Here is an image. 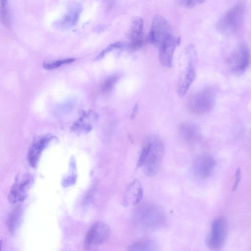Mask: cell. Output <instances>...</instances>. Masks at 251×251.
<instances>
[{"label":"cell","mask_w":251,"mask_h":251,"mask_svg":"<svg viewBox=\"0 0 251 251\" xmlns=\"http://www.w3.org/2000/svg\"><path fill=\"white\" fill-rule=\"evenodd\" d=\"M164 151V146L160 137L156 135L147 137L143 143L137 167H143L147 176H155L160 167Z\"/></svg>","instance_id":"cell-1"},{"label":"cell","mask_w":251,"mask_h":251,"mask_svg":"<svg viewBox=\"0 0 251 251\" xmlns=\"http://www.w3.org/2000/svg\"><path fill=\"white\" fill-rule=\"evenodd\" d=\"M135 225L141 229L152 231L159 229L166 223V214L161 207L151 203H144L135 210L133 214Z\"/></svg>","instance_id":"cell-2"},{"label":"cell","mask_w":251,"mask_h":251,"mask_svg":"<svg viewBox=\"0 0 251 251\" xmlns=\"http://www.w3.org/2000/svg\"><path fill=\"white\" fill-rule=\"evenodd\" d=\"M245 10V4L242 1L231 7L217 22L218 30L225 34L235 33L242 26Z\"/></svg>","instance_id":"cell-3"},{"label":"cell","mask_w":251,"mask_h":251,"mask_svg":"<svg viewBox=\"0 0 251 251\" xmlns=\"http://www.w3.org/2000/svg\"><path fill=\"white\" fill-rule=\"evenodd\" d=\"M216 91L212 87H207L192 95L188 101L190 111L197 115L204 114L214 107Z\"/></svg>","instance_id":"cell-4"},{"label":"cell","mask_w":251,"mask_h":251,"mask_svg":"<svg viewBox=\"0 0 251 251\" xmlns=\"http://www.w3.org/2000/svg\"><path fill=\"white\" fill-rule=\"evenodd\" d=\"M185 54L187 56V65L182 73L178 87L177 93L180 97L185 95L196 77L197 53L194 45H189L186 48Z\"/></svg>","instance_id":"cell-5"},{"label":"cell","mask_w":251,"mask_h":251,"mask_svg":"<svg viewBox=\"0 0 251 251\" xmlns=\"http://www.w3.org/2000/svg\"><path fill=\"white\" fill-rule=\"evenodd\" d=\"M172 28L162 16L156 15L154 16L147 40L156 47H159L162 42L168 36L173 34Z\"/></svg>","instance_id":"cell-6"},{"label":"cell","mask_w":251,"mask_h":251,"mask_svg":"<svg viewBox=\"0 0 251 251\" xmlns=\"http://www.w3.org/2000/svg\"><path fill=\"white\" fill-rule=\"evenodd\" d=\"M110 235V229L106 223L98 221L95 223L88 230L84 247L87 250H93L105 243Z\"/></svg>","instance_id":"cell-7"},{"label":"cell","mask_w":251,"mask_h":251,"mask_svg":"<svg viewBox=\"0 0 251 251\" xmlns=\"http://www.w3.org/2000/svg\"><path fill=\"white\" fill-rule=\"evenodd\" d=\"M227 233V223L224 217L215 219L206 238V244L211 249L219 250L224 244Z\"/></svg>","instance_id":"cell-8"},{"label":"cell","mask_w":251,"mask_h":251,"mask_svg":"<svg viewBox=\"0 0 251 251\" xmlns=\"http://www.w3.org/2000/svg\"><path fill=\"white\" fill-rule=\"evenodd\" d=\"M144 22L140 17L134 18L127 33L129 40L126 48L131 50H135L141 48L145 43L143 33Z\"/></svg>","instance_id":"cell-9"},{"label":"cell","mask_w":251,"mask_h":251,"mask_svg":"<svg viewBox=\"0 0 251 251\" xmlns=\"http://www.w3.org/2000/svg\"><path fill=\"white\" fill-rule=\"evenodd\" d=\"M228 62L234 72L241 73L245 72L251 62V54L248 46L245 44L240 45L229 57Z\"/></svg>","instance_id":"cell-10"},{"label":"cell","mask_w":251,"mask_h":251,"mask_svg":"<svg viewBox=\"0 0 251 251\" xmlns=\"http://www.w3.org/2000/svg\"><path fill=\"white\" fill-rule=\"evenodd\" d=\"M216 164V160L212 155L202 154L195 160L192 167V173L197 178H205L210 176Z\"/></svg>","instance_id":"cell-11"},{"label":"cell","mask_w":251,"mask_h":251,"mask_svg":"<svg viewBox=\"0 0 251 251\" xmlns=\"http://www.w3.org/2000/svg\"><path fill=\"white\" fill-rule=\"evenodd\" d=\"M180 43V38H176L172 34L159 46V58L163 66L167 68L172 66L174 51Z\"/></svg>","instance_id":"cell-12"},{"label":"cell","mask_w":251,"mask_h":251,"mask_svg":"<svg viewBox=\"0 0 251 251\" xmlns=\"http://www.w3.org/2000/svg\"><path fill=\"white\" fill-rule=\"evenodd\" d=\"M143 191L140 181L135 179L127 187L124 197V203L126 205H134L142 198Z\"/></svg>","instance_id":"cell-13"},{"label":"cell","mask_w":251,"mask_h":251,"mask_svg":"<svg viewBox=\"0 0 251 251\" xmlns=\"http://www.w3.org/2000/svg\"><path fill=\"white\" fill-rule=\"evenodd\" d=\"M31 179L27 176L21 181H17L11 188L8 199L12 203L24 201L26 197V190L30 185Z\"/></svg>","instance_id":"cell-14"},{"label":"cell","mask_w":251,"mask_h":251,"mask_svg":"<svg viewBox=\"0 0 251 251\" xmlns=\"http://www.w3.org/2000/svg\"><path fill=\"white\" fill-rule=\"evenodd\" d=\"M50 139V136H44L36 140L32 144L27 154L28 161L31 167H36L41 152L48 145Z\"/></svg>","instance_id":"cell-15"},{"label":"cell","mask_w":251,"mask_h":251,"mask_svg":"<svg viewBox=\"0 0 251 251\" xmlns=\"http://www.w3.org/2000/svg\"><path fill=\"white\" fill-rule=\"evenodd\" d=\"M81 11V7L78 5L71 6L66 14L56 23L57 26L63 29L71 28L77 23Z\"/></svg>","instance_id":"cell-16"},{"label":"cell","mask_w":251,"mask_h":251,"mask_svg":"<svg viewBox=\"0 0 251 251\" xmlns=\"http://www.w3.org/2000/svg\"><path fill=\"white\" fill-rule=\"evenodd\" d=\"M198 127L191 123L182 124L179 127V134L182 140L186 143H194L199 136Z\"/></svg>","instance_id":"cell-17"},{"label":"cell","mask_w":251,"mask_h":251,"mask_svg":"<svg viewBox=\"0 0 251 251\" xmlns=\"http://www.w3.org/2000/svg\"><path fill=\"white\" fill-rule=\"evenodd\" d=\"M159 250L158 243L151 238L141 239L131 244L129 251H156Z\"/></svg>","instance_id":"cell-18"},{"label":"cell","mask_w":251,"mask_h":251,"mask_svg":"<svg viewBox=\"0 0 251 251\" xmlns=\"http://www.w3.org/2000/svg\"><path fill=\"white\" fill-rule=\"evenodd\" d=\"M22 214V209L20 206L17 207L9 214L7 220V225L9 230L14 232L18 226Z\"/></svg>","instance_id":"cell-19"},{"label":"cell","mask_w":251,"mask_h":251,"mask_svg":"<svg viewBox=\"0 0 251 251\" xmlns=\"http://www.w3.org/2000/svg\"><path fill=\"white\" fill-rule=\"evenodd\" d=\"M120 75L115 74L109 76L103 82L101 86V91L104 93L110 91L118 81Z\"/></svg>","instance_id":"cell-20"},{"label":"cell","mask_w":251,"mask_h":251,"mask_svg":"<svg viewBox=\"0 0 251 251\" xmlns=\"http://www.w3.org/2000/svg\"><path fill=\"white\" fill-rule=\"evenodd\" d=\"M75 59L69 58L62 60H59L49 63H45L43 67L46 70H53L61 66L64 64H69L75 61Z\"/></svg>","instance_id":"cell-21"},{"label":"cell","mask_w":251,"mask_h":251,"mask_svg":"<svg viewBox=\"0 0 251 251\" xmlns=\"http://www.w3.org/2000/svg\"><path fill=\"white\" fill-rule=\"evenodd\" d=\"M126 44L121 42H117L109 45L106 48L103 50L97 57V59H100L110 51L116 49H122L126 48Z\"/></svg>","instance_id":"cell-22"},{"label":"cell","mask_w":251,"mask_h":251,"mask_svg":"<svg viewBox=\"0 0 251 251\" xmlns=\"http://www.w3.org/2000/svg\"><path fill=\"white\" fill-rule=\"evenodd\" d=\"M180 3L184 6L192 8L202 3L205 0H179Z\"/></svg>","instance_id":"cell-23"},{"label":"cell","mask_w":251,"mask_h":251,"mask_svg":"<svg viewBox=\"0 0 251 251\" xmlns=\"http://www.w3.org/2000/svg\"><path fill=\"white\" fill-rule=\"evenodd\" d=\"M117 0H103L106 11H110L114 6Z\"/></svg>","instance_id":"cell-24"},{"label":"cell","mask_w":251,"mask_h":251,"mask_svg":"<svg viewBox=\"0 0 251 251\" xmlns=\"http://www.w3.org/2000/svg\"><path fill=\"white\" fill-rule=\"evenodd\" d=\"M241 176V171H240V169H239L236 172L235 179V182H234V186H233V190H235L236 188V187L238 185V184L240 180Z\"/></svg>","instance_id":"cell-25"},{"label":"cell","mask_w":251,"mask_h":251,"mask_svg":"<svg viewBox=\"0 0 251 251\" xmlns=\"http://www.w3.org/2000/svg\"><path fill=\"white\" fill-rule=\"evenodd\" d=\"M138 104L136 103L133 107L132 113L130 115L131 119H134L136 117L138 112Z\"/></svg>","instance_id":"cell-26"},{"label":"cell","mask_w":251,"mask_h":251,"mask_svg":"<svg viewBox=\"0 0 251 251\" xmlns=\"http://www.w3.org/2000/svg\"><path fill=\"white\" fill-rule=\"evenodd\" d=\"M0 3H7V0H0Z\"/></svg>","instance_id":"cell-27"}]
</instances>
